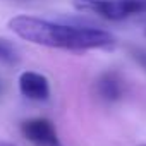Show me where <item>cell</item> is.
Here are the masks:
<instances>
[{
  "mask_svg": "<svg viewBox=\"0 0 146 146\" xmlns=\"http://www.w3.org/2000/svg\"><path fill=\"white\" fill-rule=\"evenodd\" d=\"M0 91H2V84H0Z\"/></svg>",
  "mask_w": 146,
  "mask_h": 146,
  "instance_id": "cell-9",
  "label": "cell"
},
{
  "mask_svg": "<svg viewBox=\"0 0 146 146\" xmlns=\"http://www.w3.org/2000/svg\"><path fill=\"white\" fill-rule=\"evenodd\" d=\"M144 146H146V144H144Z\"/></svg>",
  "mask_w": 146,
  "mask_h": 146,
  "instance_id": "cell-10",
  "label": "cell"
},
{
  "mask_svg": "<svg viewBox=\"0 0 146 146\" xmlns=\"http://www.w3.org/2000/svg\"><path fill=\"white\" fill-rule=\"evenodd\" d=\"M0 146H14V144H11V143H5V141H0Z\"/></svg>",
  "mask_w": 146,
  "mask_h": 146,
  "instance_id": "cell-8",
  "label": "cell"
},
{
  "mask_svg": "<svg viewBox=\"0 0 146 146\" xmlns=\"http://www.w3.org/2000/svg\"><path fill=\"white\" fill-rule=\"evenodd\" d=\"M78 11L91 12L110 21L146 14V0H72Z\"/></svg>",
  "mask_w": 146,
  "mask_h": 146,
  "instance_id": "cell-2",
  "label": "cell"
},
{
  "mask_svg": "<svg viewBox=\"0 0 146 146\" xmlns=\"http://www.w3.org/2000/svg\"><path fill=\"white\" fill-rule=\"evenodd\" d=\"M21 132L35 146H62L55 125L45 117L24 120L21 124Z\"/></svg>",
  "mask_w": 146,
  "mask_h": 146,
  "instance_id": "cell-3",
  "label": "cell"
},
{
  "mask_svg": "<svg viewBox=\"0 0 146 146\" xmlns=\"http://www.w3.org/2000/svg\"><path fill=\"white\" fill-rule=\"evenodd\" d=\"M9 28L23 40L35 45L64 50H93L112 46L113 36L103 29L90 26L60 24L31 16H17L9 21Z\"/></svg>",
  "mask_w": 146,
  "mask_h": 146,
  "instance_id": "cell-1",
  "label": "cell"
},
{
  "mask_svg": "<svg viewBox=\"0 0 146 146\" xmlns=\"http://www.w3.org/2000/svg\"><path fill=\"white\" fill-rule=\"evenodd\" d=\"M19 91L23 96L33 102H45L50 96V84L43 74L26 70L19 76Z\"/></svg>",
  "mask_w": 146,
  "mask_h": 146,
  "instance_id": "cell-4",
  "label": "cell"
},
{
  "mask_svg": "<svg viewBox=\"0 0 146 146\" xmlns=\"http://www.w3.org/2000/svg\"><path fill=\"white\" fill-rule=\"evenodd\" d=\"M19 52L17 48L5 38H0V62L7 65H16L19 62Z\"/></svg>",
  "mask_w": 146,
  "mask_h": 146,
  "instance_id": "cell-6",
  "label": "cell"
},
{
  "mask_svg": "<svg viewBox=\"0 0 146 146\" xmlns=\"http://www.w3.org/2000/svg\"><path fill=\"white\" fill-rule=\"evenodd\" d=\"M132 57L146 69V52L144 50H132Z\"/></svg>",
  "mask_w": 146,
  "mask_h": 146,
  "instance_id": "cell-7",
  "label": "cell"
},
{
  "mask_svg": "<svg viewBox=\"0 0 146 146\" xmlns=\"http://www.w3.org/2000/svg\"><path fill=\"white\" fill-rule=\"evenodd\" d=\"M96 95L103 102H117L124 95V81L122 78L113 70L103 72V74L96 79Z\"/></svg>",
  "mask_w": 146,
  "mask_h": 146,
  "instance_id": "cell-5",
  "label": "cell"
}]
</instances>
